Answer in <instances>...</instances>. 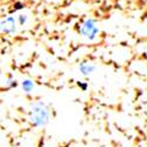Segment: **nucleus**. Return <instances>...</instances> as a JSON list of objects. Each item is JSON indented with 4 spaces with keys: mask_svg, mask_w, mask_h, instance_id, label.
Instances as JSON below:
<instances>
[{
    "mask_svg": "<svg viewBox=\"0 0 147 147\" xmlns=\"http://www.w3.org/2000/svg\"><path fill=\"white\" fill-rule=\"evenodd\" d=\"M19 27V22L17 17L13 16H6L1 19V32L7 35H13L17 33Z\"/></svg>",
    "mask_w": 147,
    "mask_h": 147,
    "instance_id": "nucleus-3",
    "label": "nucleus"
},
{
    "mask_svg": "<svg viewBox=\"0 0 147 147\" xmlns=\"http://www.w3.org/2000/svg\"><path fill=\"white\" fill-rule=\"evenodd\" d=\"M96 69V66L91 63H81L79 65V71L81 72L82 76H90Z\"/></svg>",
    "mask_w": 147,
    "mask_h": 147,
    "instance_id": "nucleus-4",
    "label": "nucleus"
},
{
    "mask_svg": "<svg viewBox=\"0 0 147 147\" xmlns=\"http://www.w3.org/2000/svg\"><path fill=\"white\" fill-rule=\"evenodd\" d=\"M21 86H22V90H24V91L27 92V93H30V92L33 91V88H34V84H33L31 80H24V81L21 82Z\"/></svg>",
    "mask_w": 147,
    "mask_h": 147,
    "instance_id": "nucleus-6",
    "label": "nucleus"
},
{
    "mask_svg": "<svg viewBox=\"0 0 147 147\" xmlns=\"http://www.w3.org/2000/svg\"><path fill=\"white\" fill-rule=\"evenodd\" d=\"M79 33L82 38H85L88 41H94L98 35L100 34V27L98 26V22L92 19V18H87L85 19L81 25L79 26Z\"/></svg>",
    "mask_w": 147,
    "mask_h": 147,
    "instance_id": "nucleus-2",
    "label": "nucleus"
},
{
    "mask_svg": "<svg viewBox=\"0 0 147 147\" xmlns=\"http://www.w3.org/2000/svg\"><path fill=\"white\" fill-rule=\"evenodd\" d=\"M48 119H50V114H48V109L42 102H36L32 105V109L30 112V120L35 127H41L45 126Z\"/></svg>",
    "mask_w": 147,
    "mask_h": 147,
    "instance_id": "nucleus-1",
    "label": "nucleus"
},
{
    "mask_svg": "<svg viewBox=\"0 0 147 147\" xmlns=\"http://www.w3.org/2000/svg\"><path fill=\"white\" fill-rule=\"evenodd\" d=\"M17 19H18V22H19V26H25L27 24V21H28V14L21 12V13L18 14Z\"/></svg>",
    "mask_w": 147,
    "mask_h": 147,
    "instance_id": "nucleus-5",
    "label": "nucleus"
}]
</instances>
